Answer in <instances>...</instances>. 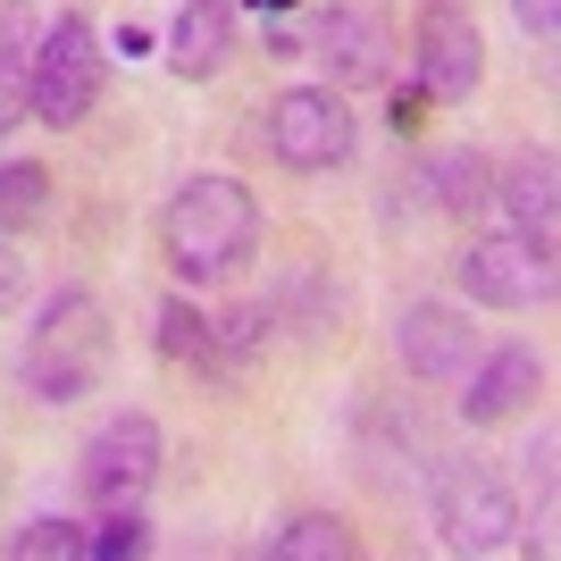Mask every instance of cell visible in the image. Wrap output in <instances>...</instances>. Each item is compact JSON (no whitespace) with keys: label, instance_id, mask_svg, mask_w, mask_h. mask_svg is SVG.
<instances>
[{"label":"cell","instance_id":"obj_6","mask_svg":"<svg viewBox=\"0 0 561 561\" xmlns=\"http://www.w3.org/2000/svg\"><path fill=\"white\" fill-rule=\"evenodd\" d=\"M453 277H461L469 302H486V310H528V302H553L561 268H553V243H528L519 227H503V234H469Z\"/></svg>","mask_w":561,"mask_h":561},{"label":"cell","instance_id":"obj_24","mask_svg":"<svg viewBox=\"0 0 561 561\" xmlns=\"http://www.w3.org/2000/svg\"><path fill=\"white\" fill-rule=\"evenodd\" d=\"M277 9H285V0H277Z\"/></svg>","mask_w":561,"mask_h":561},{"label":"cell","instance_id":"obj_23","mask_svg":"<svg viewBox=\"0 0 561 561\" xmlns=\"http://www.w3.org/2000/svg\"><path fill=\"white\" fill-rule=\"evenodd\" d=\"M18 302H25V260H18V243L0 234V319H9Z\"/></svg>","mask_w":561,"mask_h":561},{"label":"cell","instance_id":"obj_20","mask_svg":"<svg viewBox=\"0 0 561 561\" xmlns=\"http://www.w3.org/2000/svg\"><path fill=\"white\" fill-rule=\"evenodd\" d=\"M34 43H43V25L25 18V0H0V59H9V68H25V59H34Z\"/></svg>","mask_w":561,"mask_h":561},{"label":"cell","instance_id":"obj_10","mask_svg":"<svg viewBox=\"0 0 561 561\" xmlns=\"http://www.w3.org/2000/svg\"><path fill=\"white\" fill-rule=\"evenodd\" d=\"M486 202L503 210V227H519L528 243H553V218H561V168L545 142H519L503 168H486Z\"/></svg>","mask_w":561,"mask_h":561},{"label":"cell","instance_id":"obj_7","mask_svg":"<svg viewBox=\"0 0 561 561\" xmlns=\"http://www.w3.org/2000/svg\"><path fill=\"white\" fill-rule=\"evenodd\" d=\"M268 151H277L294 176H319V168L352 160V110L335 84H285L268 101Z\"/></svg>","mask_w":561,"mask_h":561},{"label":"cell","instance_id":"obj_15","mask_svg":"<svg viewBox=\"0 0 561 561\" xmlns=\"http://www.w3.org/2000/svg\"><path fill=\"white\" fill-rule=\"evenodd\" d=\"M352 545H360V537H352L335 512H294L277 537H268V561H344Z\"/></svg>","mask_w":561,"mask_h":561},{"label":"cell","instance_id":"obj_13","mask_svg":"<svg viewBox=\"0 0 561 561\" xmlns=\"http://www.w3.org/2000/svg\"><path fill=\"white\" fill-rule=\"evenodd\" d=\"M394 193H411V202L436 210V218H469V210H486V160H478L469 142H461V151H427Z\"/></svg>","mask_w":561,"mask_h":561},{"label":"cell","instance_id":"obj_21","mask_svg":"<svg viewBox=\"0 0 561 561\" xmlns=\"http://www.w3.org/2000/svg\"><path fill=\"white\" fill-rule=\"evenodd\" d=\"M512 18H519L528 43H553V34H561V0H512Z\"/></svg>","mask_w":561,"mask_h":561},{"label":"cell","instance_id":"obj_22","mask_svg":"<svg viewBox=\"0 0 561 561\" xmlns=\"http://www.w3.org/2000/svg\"><path fill=\"white\" fill-rule=\"evenodd\" d=\"M25 126V68H9V59H0V142L18 135Z\"/></svg>","mask_w":561,"mask_h":561},{"label":"cell","instance_id":"obj_18","mask_svg":"<svg viewBox=\"0 0 561 561\" xmlns=\"http://www.w3.org/2000/svg\"><path fill=\"white\" fill-rule=\"evenodd\" d=\"M84 519H25L18 537H9V553L18 561H84Z\"/></svg>","mask_w":561,"mask_h":561},{"label":"cell","instance_id":"obj_2","mask_svg":"<svg viewBox=\"0 0 561 561\" xmlns=\"http://www.w3.org/2000/svg\"><path fill=\"white\" fill-rule=\"evenodd\" d=\"M18 377L34 402H84L110 377V310L101 294L84 285H59L43 310H34V328H25V352H18Z\"/></svg>","mask_w":561,"mask_h":561},{"label":"cell","instance_id":"obj_12","mask_svg":"<svg viewBox=\"0 0 561 561\" xmlns=\"http://www.w3.org/2000/svg\"><path fill=\"white\" fill-rule=\"evenodd\" d=\"M545 386V360L528 344H503L486 360H469V386H461V420L469 427H503L528 411V394Z\"/></svg>","mask_w":561,"mask_h":561},{"label":"cell","instance_id":"obj_8","mask_svg":"<svg viewBox=\"0 0 561 561\" xmlns=\"http://www.w3.org/2000/svg\"><path fill=\"white\" fill-rule=\"evenodd\" d=\"M411 68H420L427 101H469L486 84V34L461 0H427L420 25H411Z\"/></svg>","mask_w":561,"mask_h":561},{"label":"cell","instance_id":"obj_1","mask_svg":"<svg viewBox=\"0 0 561 561\" xmlns=\"http://www.w3.org/2000/svg\"><path fill=\"white\" fill-rule=\"evenodd\" d=\"M260 243V193L243 176H185L160 210V260L185 285L234 277V260H252Z\"/></svg>","mask_w":561,"mask_h":561},{"label":"cell","instance_id":"obj_4","mask_svg":"<svg viewBox=\"0 0 561 561\" xmlns=\"http://www.w3.org/2000/svg\"><path fill=\"white\" fill-rule=\"evenodd\" d=\"M436 537H445L453 553H512V545H519L512 478H503L494 461H478V453L445 461V469H436Z\"/></svg>","mask_w":561,"mask_h":561},{"label":"cell","instance_id":"obj_19","mask_svg":"<svg viewBox=\"0 0 561 561\" xmlns=\"http://www.w3.org/2000/svg\"><path fill=\"white\" fill-rule=\"evenodd\" d=\"M142 503H126V512H101V528L84 537V553H101V561H117V553H142Z\"/></svg>","mask_w":561,"mask_h":561},{"label":"cell","instance_id":"obj_17","mask_svg":"<svg viewBox=\"0 0 561 561\" xmlns=\"http://www.w3.org/2000/svg\"><path fill=\"white\" fill-rule=\"evenodd\" d=\"M160 352H168V360H193V369H218V335H210V319H202V310H185V302H168V310H160Z\"/></svg>","mask_w":561,"mask_h":561},{"label":"cell","instance_id":"obj_5","mask_svg":"<svg viewBox=\"0 0 561 561\" xmlns=\"http://www.w3.org/2000/svg\"><path fill=\"white\" fill-rule=\"evenodd\" d=\"M151 478H160V420H151V411H110V420L84 436V453H76V494H84L93 512L142 503Z\"/></svg>","mask_w":561,"mask_h":561},{"label":"cell","instance_id":"obj_14","mask_svg":"<svg viewBox=\"0 0 561 561\" xmlns=\"http://www.w3.org/2000/svg\"><path fill=\"white\" fill-rule=\"evenodd\" d=\"M234 59V18H227V0H185L176 9V25H168V68L176 76H218Z\"/></svg>","mask_w":561,"mask_h":561},{"label":"cell","instance_id":"obj_9","mask_svg":"<svg viewBox=\"0 0 561 561\" xmlns=\"http://www.w3.org/2000/svg\"><path fill=\"white\" fill-rule=\"evenodd\" d=\"M310 50H319V68L335 84H386L394 76V18L369 9V0H344V9L319 18V43Z\"/></svg>","mask_w":561,"mask_h":561},{"label":"cell","instance_id":"obj_11","mask_svg":"<svg viewBox=\"0 0 561 561\" xmlns=\"http://www.w3.org/2000/svg\"><path fill=\"white\" fill-rule=\"evenodd\" d=\"M394 352H402V369H411V377L453 386V377H469V360H478V328H469L453 302H411L394 319Z\"/></svg>","mask_w":561,"mask_h":561},{"label":"cell","instance_id":"obj_16","mask_svg":"<svg viewBox=\"0 0 561 561\" xmlns=\"http://www.w3.org/2000/svg\"><path fill=\"white\" fill-rule=\"evenodd\" d=\"M50 218V176L34 160H9L0 168V234H34Z\"/></svg>","mask_w":561,"mask_h":561},{"label":"cell","instance_id":"obj_3","mask_svg":"<svg viewBox=\"0 0 561 561\" xmlns=\"http://www.w3.org/2000/svg\"><path fill=\"white\" fill-rule=\"evenodd\" d=\"M93 101H101V34H93V18L59 9V25H43V43L25 59V117L84 126Z\"/></svg>","mask_w":561,"mask_h":561}]
</instances>
